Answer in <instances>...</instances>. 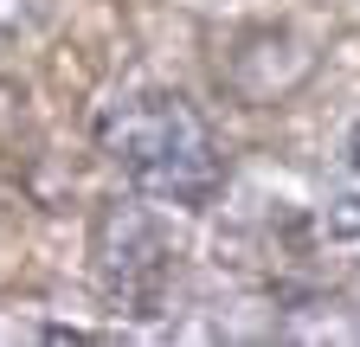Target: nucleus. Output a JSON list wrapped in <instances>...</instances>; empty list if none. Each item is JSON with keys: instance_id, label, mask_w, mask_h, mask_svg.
I'll list each match as a JSON object with an SVG mask.
<instances>
[{"instance_id": "nucleus-3", "label": "nucleus", "mask_w": 360, "mask_h": 347, "mask_svg": "<svg viewBox=\"0 0 360 347\" xmlns=\"http://www.w3.org/2000/svg\"><path fill=\"white\" fill-rule=\"evenodd\" d=\"M328 232L360 238V110L347 116L335 142V174H328Z\"/></svg>"}, {"instance_id": "nucleus-1", "label": "nucleus", "mask_w": 360, "mask_h": 347, "mask_svg": "<svg viewBox=\"0 0 360 347\" xmlns=\"http://www.w3.org/2000/svg\"><path fill=\"white\" fill-rule=\"evenodd\" d=\"M97 148L122 167V181L142 199L206 212L225 193V155L206 116L167 84H142V91H122L116 103H103Z\"/></svg>"}, {"instance_id": "nucleus-2", "label": "nucleus", "mask_w": 360, "mask_h": 347, "mask_svg": "<svg viewBox=\"0 0 360 347\" xmlns=\"http://www.w3.org/2000/svg\"><path fill=\"white\" fill-rule=\"evenodd\" d=\"M90 283L129 322L167 315L174 296V244L142 199H103L90 219Z\"/></svg>"}]
</instances>
